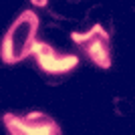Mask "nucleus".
<instances>
[{"mask_svg":"<svg viewBox=\"0 0 135 135\" xmlns=\"http://www.w3.org/2000/svg\"><path fill=\"white\" fill-rule=\"evenodd\" d=\"M73 40L85 51V55L101 69L111 67V56H109V34L103 30L101 24H95L89 32L79 34L73 32L71 34Z\"/></svg>","mask_w":135,"mask_h":135,"instance_id":"nucleus-3","label":"nucleus"},{"mask_svg":"<svg viewBox=\"0 0 135 135\" xmlns=\"http://www.w3.org/2000/svg\"><path fill=\"white\" fill-rule=\"evenodd\" d=\"M2 121L6 131L12 135H61V127L56 125V121L40 111H32L24 117L6 113Z\"/></svg>","mask_w":135,"mask_h":135,"instance_id":"nucleus-2","label":"nucleus"},{"mask_svg":"<svg viewBox=\"0 0 135 135\" xmlns=\"http://www.w3.org/2000/svg\"><path fill=\"white\" fill-rule=\"evenodd\" d=\"M32 55L46 75H65L79 65L77 55H56L52 46H49L46 42H34Z\"/></svg>","mask_w":135,"mask_h":135,"instance_id":"nucleus-4","label":"nucleus"},{"mask_svg":"<svg viewBox=\"0 0 135 135\" xmlns=\"http://www.w3.org/2000/svg\"><path fill=\"white\" fill-rule=\"evenodd\" d=\"M38 26L40 18L32 10H24L22 14H18V18L10 24L2 38V61L6 65H16L28 55H32Z\"/></svg>","mask_w":135,"mask_h":135,"instance_id":"nucleus-1","label":"nucleus"},{"mask_svg":"<svg viewBox=\"0 0 135 135\" xmlns=\"http://www.w3.org/2000/svg\"><path fill=\"white\" fill-rule=\"evenodd\" d=\"M30 2H32L34 6H46L49 4V0H30Z\"/></svg>","mask_w":135,"mask_h":135,"instance_id":"nucleus-5","label":"nucleus"}]
</instances>
